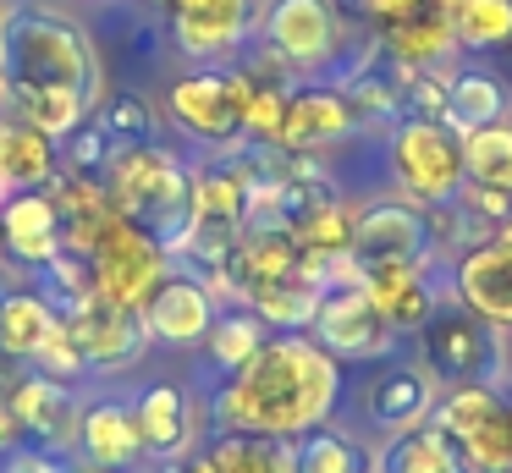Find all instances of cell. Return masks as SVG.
<instances>
[{
    "mask_svg": "<svg viewBox=\"0 0 512 473\" xmlns=\"http://www.w3.org/2000/svg\"><path fill=\"white\" fill-rule=\"evenodd\" d=\"M342 391V363L309 330H270L265 347L210 391L204 413H210L215 435L298 440L309 429L331 424Z\"/></svg>",
    "mask_w": 512,
    "mask_h": 473,
    "instance_id": "6da1fadb",
    "label": "cell"
},
{
    "mask_svg": "<svg viewBox=\"0 0 512 473\" xmlns=\"http://www.w3.org/2000/svg\"><path fill=\"white\" fill-rule=\"evenodd\" d=\"M39 94H67L94 110L105 94V55L67 11L0 6V105H23Z\"/></svg>",
    "mask_w": 512,
    "mask_h": 473,
    "instance_id": "7a4b0ae2",
    "label": "cell"
},
{
    "mask_svg": "<svg viewBox=\"0 0 512 473\" xmlns=\"http://www.w3.org/2000/svg\"><path fill=\"white\" fill-rule=\"evenodd\" d=\"M100 187L111 193L116 215L133 220L144 237H155L166 253H182L193 237V165L177 149L160 143H116L100 171Z\"/></svg>",
    "mask_w": 512,
    "mask_h": 473,
    "instance_id": "3957f363",
    "label": "cell"
},
{
    "mask_svg": "<svg viewBox=\"0 0 512 473\" xmlns=\"http://www.w3.org/2000/svg\"><path fill=\"white\" fill-rule=\"evenodd\" d=\"M347 11L331 0H265L259 6V50H270L298 83H336L347 61L375 39V28L353 33Z\"/></svg>",
    "mask_w": 512,
    "mask_h": 473,
    "instance_id": "277c9868",
    "label": "cell"
},
{
    "mask_svg": "<svg viewBox=\"0 0 512 473\" xmlns=\"http://www.w3.org/2000/svg\"><path fill=\"white\" fill-rule=\"evenodd\" d=\"M254 94V72L243 61L232 66H188L166 83V116L182 127V138L204 149H237L243 143V110Z\"/></svg>",
    "mask_w": 512,
    "mask_h": 473,
    "instance_id": "5b68a950",
    "label": "cell"
},
{
    "mask_svg": "<svg viewBox=\"0 0 512 473\" xmlns=\"http://www.w3.org/2000/svg\"><path fill=\"white\" fill-rule=\"evenodd\" d=\"M386 176L397 198L430 209L463 193V132L446 121H397L386 138Z\"/></svg>",
    "mask_w": 512,
    "mask_h": 473,
    "instance_id": "8992f818",
    "label": "cell"
},
{
    "mask_svg": "<svg viewBox=\"0 0 512 473\" xmlns=\"http://www.w3.org/2000/svg\"><path fill=\"white\" fill-rule=\"evenodd\" d=\"M501 336H507V330L485 325V319L468 314L452 297V303H441L424 319L413 347H419V363L435 374V385H496Z\"/></svg>",
    "mask_w": 512,
    "mask_h": 473,
    "instance_id": "52a82bcc",
    "label": "cell"
},
{
    "mask_svg": "<svg viewBox=\"0 0 512 473\" xmlns=\"http://www.w3.org/2000/svg\"><path fill=\"white\" fill-rule=\"evenodd\" d=\"M347 259H353L358 281L380 270H430L435 248H430V226H424V209L408 198L386 193V198H364L358 204V226L347 242Z\"/></svg>",
    "mask_w": 512,
    "mask_h": 473,
    "instance_id": "ba28073f",
    "label": "cell"
},
{
    "mask_svg": "<svg viewBox=\"0 0 512 473\" xmlns=\"http://www.w3.org/2000/svg\"><path fill=\"white\" fill-rule=\"evenodd\" d=\"M166 275H171V253L160 248L155 237H144L133 220H116V226L94 242V253H89L94 297H100V303L127 308V314H138V308L149 303V292H155Z\"/></svg>",
    "mask_w": 512,
    "mask_h": 473,
    "instance_id": "9c48e42d",
    "label": "cell"
},
{
    "mask_svg": "<svg viewBox=\"0 0 512 473\" xmlns=\"http://www.w3.org/2000/svg\"><path fill=\"white\" fill-rule=\"evenodd\" d=\"M309 336L331 352L336 363H380L402 347V336L386 325V314L375 308V297L364 292V281L325 286L320 308L309 319Z\"/></svg>",
    "mask_w": 512,
    "mask_h": 473,
    "instance_id": "30bf717a",
    "label": "cell"
},
{
    "mask_svg": "<svg viewBox=\"0 0 512 473\" xmlns=\"http://www.w3.org/2000/svg\"><path fill=\"white\" fill-rule=\"evenodd\" d=\"M166 39L177 55L215 66L237 55L259 28V0H166Z\"/></svg>",
    "mask_w": 512,
    "mask_h": 473,
    "instance_id": "8fae6325",
    "label": "cell"
},
{
    "mask_svg": "<svg viewBox=\"0 0 512 473\" xmlns=\"http://www.w3.org/2000/svg\"><path fill=\"white\" fill-rule=\"evenodd\" d=\"M435 402H441V385L419 358H380L358 385V407H364L369 429H380L386 440L402 435V429L430 424Z\"/></svg>",
    "mask_w": 512,
    "mask_h": 473,
    "instance_id": "7c38bea8",
    "label": "cell"
},
{
    "mask_svg": "<svg viewBox=\"0 0 512 473\" xmlns=\"http://www.w3.org/2000/svg\"><path fill=\"white\" fill-rule=\"evenodd\" d=\"M364 132L358 105L336 83H292L287 94V121H281L276 149L287 154H336V143H353Z\"/></svg>",
    "mask_w": 512,
    "mask_h": 473,
    "instance_id": "4fadbf2b",
    "label": "cell"
},
{
    "mask_svg": "<svg viewBox=\"0 0 512 473\" xmlns=\"http://www.w3.org/2000/svg\"><path fill=\"white\" fill-rule=\"evenodd\" d=\"M127 402H133V418H138L144 457L171 462V457L199 451V429L210 424V413H204V402L188 391V385L149 380V385H138V396H127Z\"/></svg>",
    "mask_w": 512,
    "mask_h": 473,
    "instance_id": "5bb4252c",
    "label": "cell"
},
{
    "mask_svg": "<svg viewBox=\"0 0 512 473\" xmlns=\"http://www.w3.org/2000/svg\"><path fill=\"white\" fill-rule=\"evenodd\" d=\"M61 325H67V336L78 341L89 374H122V369H133V363L144 358V347H149L144 319L127 314V308H116V303H100V297H83L72 314H61Z\"/></svg>",
    "mask_w": 512,
    "mask_h": 473,
    "instance_id": "9a60e30c",
    "label": "cell"
},
{
    "mask_svg": "<svg viewBox=\"0 0 512 473\" xmlns=\"http://www.w3.org/2000/svg\"><path fill=\"white\" fill-rule=\"evenodd\" d=\"M215 314H221V297H215L199 275L177 270V264H171V275L149 292V303L138 308L149 341H166V347H199V341L210 336Z\"/></svg>",
    "mask_w": 512,
    "mask_h": 473,
    "instance_id": "2e32d148",
    "label": "cell"
},
{
    "mask_svg": "<svg viewBox=\"0 0 512 473\" xmlns=\"http://www.w3.org/2000/svg\"><path fill=\"white\" fill-rule=\"evenodd\" d=\"M0 248L17 270L39 275L67 253V237H61V215L50 187H34V193H6L0 198Z\"/></svg>",
    "mask_w": 512,
    "mask_h": 473,
    "instance_id": "e0dca14e",
    "label": "cell"
},
{
    "mask_svg": "<svg viewBox=\"0 0 512 473\" xmlns=\"http://www.w3.org/2000/svg\"><path fill=\"white\" fill-rule=\"evenodd\" d=\"M452 297L485 325L512 330V242H479L452 259Z\"/></svg>",
    "mask_w": 512,
    "mask_h": 473,
    "instance_id": "ac0fdd59",
    "label": "cell"
},
{
    "mask_svg": "<svg viewBox=\"0 0 512 473\" xmlns=\"http://www.w3.org/2000/svg\"><path fill=\"white\" fill-rule=\"evenodd\" d=\"M78 407H83V396L72 391V385L50 380V374H39V369H28L12 391L17 429H23V440H34V446L72 451V440H78Z\"/></svg>",
    "mask_w": 512,
    "mask_h": 473,
    "instance_id": "d6986e66",
    "label": "cell"
},
{
    "mask_svg": "<svg viewBox=\"0 0 512 473\" xmlns=\"http://www.w3.org/2000/svg\"><path fill=\"white\" fill-rule=\"evenodd\" d=\"M72 451L89 462H105V468H138L144 462V440H138L133 402H122V396H83Z\"/></svg>",
    "mask_w": 512,
    "mask_h": 473,
    "instance_id": "ffe728a7",
    "label": "cell"
},
{
    "mask_svg": "<svg viewBox=\"0 0 512 473\" xmlns=\"http://www.w3.org/2000/svg\"><path fill=\"white\" fill-rule=\"evenodd\" d=\"M61 171V143L39 132L28 116L0 105V193H34L50 187Z\"/></svg>",
    "mask_w": 512,
    "mask_h": 473,
    "instance_id": "44dd1931",
    "label": "cell"
},
{
    "mask_svg": "<svg viewBox=\"0 0 512 473\" xmlns=\"http://www.w3.org/2000/svg\"><path fill=\"white\" fill-rule=\"evenodd\" d=\"M441 264V259H435ZM435 264L430 270H380L364 275V292L375 297V308L386 314V325L397 336H419L424 319L435 314L441 303H452V286H435Z\"/></svg>",
    "mask_w": 512,
    "mask_h": 473,
    "instance_id": "7402d4cb",
    "label": "cell"
},
{
    "mask_svg": "<svg viewBox=\"0 0 512 473\" xmlns=\"http://www.w3.org/2000/svg\"><path fill=\"white\" fill-rule=\"evenodd\" d=\"M61 336V308L39 286H6L0 292V352L34 363Z\"/></svg>",
    "mask_w": 512,
    "mask_h": 473,
    "instance_id": "603a6c76",
    "label": "cell"
},
{
    "mask_svg": "<svg viewBox=\"0 0 512 473\" xmlns=\"http://www.w3.org/2000/svg\"><path fill=\"white\" fill-rule=\"evenodd\" d=\"M512 116V94L490 66H446V127L452 132H479Z\"/></svg>",
    "mask_w": 512,
    "mask_h": 473,
    "instance_id": "cb8c5ba5",
    "label": "cell"
},
{
    "mask_svg": "<svg viewBox=\"0 0 512 473\" xmlns=\"http://www.w3.org/2000/svg\"><path fill=\"white\" fill-rule=\"evenodd\" d=\"M375 473H463V462H457V446L441 429L419 424V429L391 435L386 446L375 451Z\"/></svg>",
    "mask_w": 512,
    "mask_h": 473,
    "instance_id": "d4e9b609",
    "label": "cell"
},
{
    "mask_svg": "<svg viewBox=\"0 0 512 473\" xmlns=\"http://www.w3.org/2000/svg\"><path fill=\"white\" fill-rule=\"evenodd\" d=\"M292 462L298 473H375V451L336 424H320L292 440Z\"/></svg>",
    "mask_w": 512,
    "mask_h": 473,
    "instance_id": "484cf974",
    "label": "cell"
},
{
    "mask_svg": "<svg viewBox=\"0 0 512 473\" xmlns=\"http://www.w3.org/2000/svg\"><path fill=\"white\" fill-rule=\"evenodd\" d=\"M265 319L254 314V308H243V303H232V308H221L215 314V325H210V336L199 341L204 352H210V369H221V374H232V369H243L248 358H254L259 347H265Z\"/></svg>",
    "mask_w": 512,
    "mask_h": 473,
    "instance_id": "4316f807",
    "label": "cell"
},
{
    "mask_svg": "<svg viewBox=\"0 0 512 473\" xmlns=\"http://www.w3.org/2000/svg\"><path fill=\"white\" fill-rule=\"evenodd\" d=\"M215 473H298L292 462V440H270V435H215L204 446Z\"/></svg>",
    "mask_w": 512,
    "mask_h": 473,
    "instance_id": "83f0119b",
    "label": "cell"
},
{
    "mask_svg": "<svg viewBox=\"0 0 512 473\" xmlns=\"http://www.w3.org/2000/svg\"><path fill=\"white\" fill-rule=\"evenodd\" d=\"M243 308H254L265 319V330H309L314 308H320V286L303 281V275H287V281L254 286L243 297Z\"/></svg>",
    "mask_w": 512,
    "mask_h": 473,
    "instance_id": "f1b7e54d",
    "label": "cell"
},
{
    "mask_svg": "<svg viewBox=\"0 0 512 473\" xmlns=\"http://www.w3.org/2000/svg\"><path fill=\"white\" fill-rule=\"evenodd\" d=\"M446 17H452L457 50H501L512 44V0H446Z\"/></svg>",
    "mask_w": 512,
    "mask_h": 473,
    "instance_id": "f546056e",
    "label": "cell"
},
{
    "mask_svg": "<svg viewBox=\"0 0 512 473\" xmlns=\"http://www.w3.org/2000/svg\"><path fill=\"white\" fill-rule=\"evenodd\" d=\"M94 121L105 127V138H111V143H160V110H155V99L138 94V88L100 94Z\"/></svg>",
    "mask_w": 512,
    "mask_h": 473,
    "instance_id": "4dcf8cb0",
    "label": "cell"
},
{
    "mask_svg": "<svg viewBox=\"0 0 512 473\" xmlns=\"http://www.w3.org/2000/svg\"><path fill=\"white\" fill-rule=\"evenodd\" d=\"M496 413H501V391H496V385H446L441 402H435V413H430V424L457 446V440H468L479 424H490Z\"/></svg>",
    "mask_w": 512,
    "mask_h": 473,
    "instance_id": "1f68e13d",
    "label": "cell"
},
{
    "mask_svg": "<svg viewBox=\"0 0 512 473\" xmlns=\"http://www.w3.org/2000/svg\"><path fill=\"white\" fill-rule=\"evenodd\" d=\"M463 176L474 187H507L512 193V116L463 138Z\"/></svg>",
    "mask_w": 512,
    "mask_h": 473,
    "instance_id": "d6a6232c",
    "label": "cell"
},
{
    "mask_svg": "<svg viewBox=\"0 0 512 473\" xmlns=\"http://www.w3.org/2000/svg\"><path fill=\"white\" fill-rule=\"evenodd\" d=\"M457 462H463V473H512V435L501 413L479 424L468 440H457Z\"/></svg>",
    "mask_w": 512,
    "mask_h": 473,
    "instance_id": "836d02e7",
    "label": "cell"
},
{
    "mask_svg": "<svg viewBox=\"0 0 512 473\" xmlns=\"http://www.w3.org/2000/svg\"><path fill=\"white\" fill-rule=\"evenodd\" d=\"M111 149L116 143L105 138V127L94 121V110L78 121V127L61 138V171H78V176H94L100 182V171H105V160H111Z\"/></svg>",
    "mask_w": 512,
    "mask_h": 473,
    "instance_id": "e575fe53",
    "label": "cell"
},
{
    "mask_svg": "<svg viewBox=\"0 0 512 473\" xmlns=\"http://www.w3.org/2000/svg\"><path fill=\"white\" fill-rule=\"evenodd\" d=\"M397 116L402 121H446V66L441 72H408Z\"/></svg>",
    "mask_w": 512,
    "mask_h": 473,
    "instance_id": "d590c367",
    "label": "cell"
},
{
    "mask_svg": "<svg viewBox=\"0 0 512 473\" xmlns=\"http://www.w3.org/2000/svg\"><path fill=\"white\" fill-rule=\"evenodd\" d=\"M34 369H39V374H50V380H61V385H78L83 374H89V363H83L78 341H72V336H67V325H61V336L34 358Z\"/></svg>",
    "mask_w": 512,
    "mask_h": 473,
    "instance_id": "8d00e7d4",
    "label": "cell"
},
{
    "mask_svg": "<svg viewBox=\"0 0 512 473\" xmlns=\"http://www.w3.org/2000/svg\"><path fill=\"white\" fill-rule=\"evenodd\" d=\"M72 451L56 446H34V440H17L12 451H0V473H67Z\"/></svg>",
    "mask_w": 512,
    "mask_h": 473,
    "instance_id": "74e56055",
    "label": "cell"
},
{
    "mask_svg": "<svg viewBox=\"0 0 512 473\" xmlns=\"http://www.w3.org/2000/svg\"><path fill=\"white\" fill-rule=\"evenodd\" d=\"M413 6H419V0H358V17L380 33V28H391L397 17H408Z\"/></svg>",
    "mask_w": 512,
    "mask_h": 473,
    "instance_id": "f35d334b",
    "label": "cell"
},
{
    "mask_svg": "<svg viewBox=\"0 0 512 473\" xmlns=\"http://www.w3.org/2000/svg\"><path fill=\"white\" fill-rule=\"evenodd\" d=\"M17 440H23V429H17V413H12V396L0 391V451H12Z\"/></svg>",
    "mask_w": 512,
    "mask_h": 473,
    "instance_id": "ab89813d",
    "label": "cell"
},
{
    "mask_svg": "<svg viewBox=\"0 0 512 473\" xmlns=\"http://www.w3.org/2000/svg\"><path fill=\"white\" fill-rule=\"evenodd\" d=\"M67 473H133V468H105V462H89V457H78V451H72Z\"/></svg>",
    "mask_w": 512,
    "mask_h": 473,
    "instance_id": "60d3db41",
    "label": "cell"
},
{
    "mask_svg": "<svg viewBox=\"0 0 512 473\" xmlns=\"http://www.w3.org/2000/svg\"><path fill=\"white\" fill-rule=\"evenodd\" d=\"M501 424H507V435H512V396H501Z\"/></svg>",
    "mask_w": 512,
    "mask_h": 473,
    "instance_id": "b9f144b4",
    "label": "cell"
},
{
    "mask_svg": "<svg viewBox=\"0 0 512 473\" xmlns=\"http://www.w3.org/2000/svg\"><path fill=\"white\" fill-rule=\"evenodd\" d=\"M0 259H6V248H0Z\"/></svg>",
    "mask_w": 512,
    "mask_h": 473,
    "instance_id": "7bdbcfd3",
    "label": "cell"
},
{
    "mask_svg": "<svg viewBox=\"0 0 512 473\" xmlns=\"http://www.w3.org/2000/svg\"><path fill=\"white\" fill-rule=\"evenodd\" d=\"M0 198H6V193H0Z\"/></svg>",
    "mask_w": 512,
    "mask_h": 473,
    "instance_id": "ee69618b",
    "label": "cell"
}]
</instances>
